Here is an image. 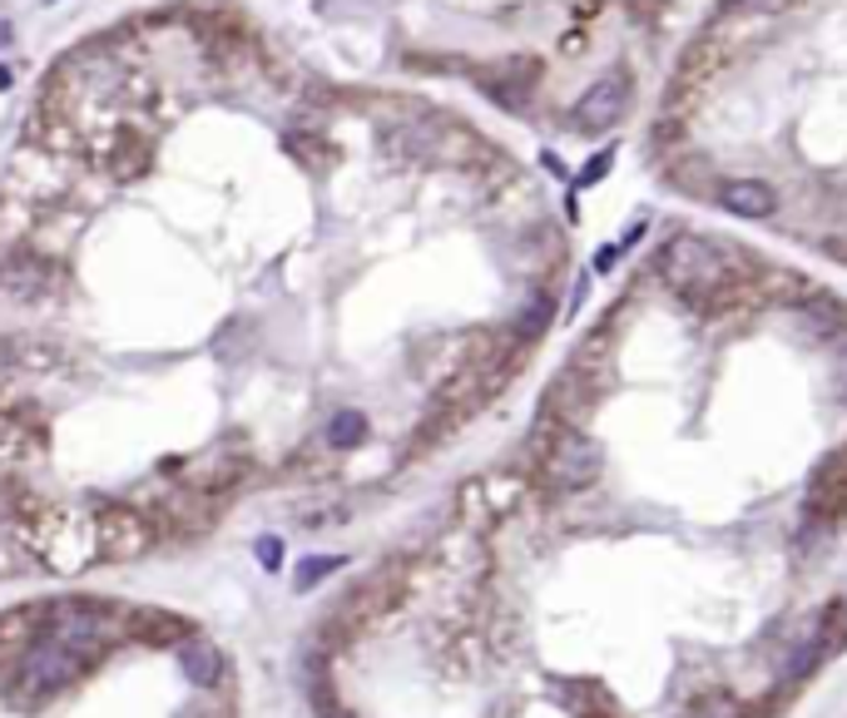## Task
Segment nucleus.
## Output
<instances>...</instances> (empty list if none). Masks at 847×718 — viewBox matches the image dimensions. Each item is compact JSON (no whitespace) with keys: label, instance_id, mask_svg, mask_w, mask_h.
<instances>
[{"label":"nucleus","instance_id":"obj_9","mask_svg":"<svg viewBox=\"0 0 847 718\" xmlns=\"http://www.w3.org/2000/svg\"><path fill=\"white\" fill-rule=\"evenodd\" d=\"M150 164H154V144L134 130H120L114 140H104V150H100V168L114 178H140Z\"/></svg>","mask_w":847,"mask_h":718},{"label":"nucleus","instance_id":"obj_13","mask_svg":"<svg viewBox=\"0 0 847 718\" xmlns=\"http://www.w3.org/2000/svg\"><path fill=\"white\" fill-rule=\"evenodd\" d=\"M363 437H367V417H363V411H337V417L327 421V447H333V451L363 447Z\"/></svg>","mask_w":847,"mask_h":718},{"label":"nucleus","instance_id":"obj_4","mask_svg":"<svg viewBox=\"0 0 847 718\" xmlns=\"http://www.w3.org/2000/svg\"><path fill=\"white\" fill-rule=\"evenodd\" d=\"M600 471H605V451H600L595 437H585V431H575V427L560 431V437L550 441L545 461H540V481L560 495L590 491V485L600 481Z\"/></svg>","mask_w":847,"mask_h":718},{"label":"nucleus","instance_id":"obj_11","mask_svg":"<svg viewBox=\"0 0 847 718\" xmlns=\"http://www.w3.org/2000/svg\"><path fill=\"white\" fill-rule=\"evenodd\" d=\"M718 204L738 218H768L773 208H778V194H773L768 184H758V178H728V184L718 188Z\"/></svg>","mask_w":847,"mask_h":718},{"label":"nucleus","instance_id":"obj_17","mask_svg":"<svg viewBox=\"0 0 847 718\" xmlns=\"http://www.w3.org/2000/svg\"><path fill=\"white\" fill-rule=\"evenodd\" d=\"M545 322H550V298H535V308H525V318H521V337H540Z\"/></svg>","mask_w":847,"mask_h":718},{"label":"nucleus","instance_id":"obj_8","mask_svg":"<svg viewBox=\"0 0 847 718\" xmlns=\"http://www.w3.org/2000/svg\"><path fill=\"white\" fill-rule=\"evenodd\" d=\"M55 283H60L55 263L40 258V253H10V258L0 263V293H6V298H16V302L45 298Z\"/></svg>","mask_w":847,"mask_h":718},{"label":"nucleus","instance_id":"obj_12","mask_svg":"<svg viewBox=\"0 0 847 718\" xmlns=\"http://www.w3.org/2000/svg\"><path fill=\"white\" fill-rule=\"evenodd\" d=\"M40 505L30 501L20 485H0V541H10V535H20L30 525V515H35Z\"/></svg>","mask_w":847,"mask_h":718},{"label":"nucleus","instance_id":"obj_2","mask_svg":"<svg viewBox=\"0 0 847 718\" xmlns=\"http://www.w3.org/2000/svg\"><path fill=\"white\" fill-rule=\"evenodd\" d=\"M660 278L670 283L680 298L708 302V298H724L728 293L734 268H728V253L718 248V243L694 238V234H674L660 248Z\"/></svg>","mask_w":847,"mask_h":718},{"label":"nucleus","instance_id":"obj_18","mask_svg":"<svg viewBox=\"0 0 847 718\" xmlns=\"http://www.w3.org/2000/svg\"><path fill=\"white\" fill-rule=\"evenodd\" d=\"M610 164H615V154H595V160H590L585 168H580V188H590V184H600V178H605L610 174Z\"/></svg>","mask_w":847,"mask_h":718},{"label":"nucleus","instance_id":"obj_22","mask_svg":"<svg viewBox=\"0 0 847 718\" xmlns=\"http://www.w3.org/2000/svg\"><path fill=\"white\" fill-rule=\"evenodd\" d=\"M323 718H353L347 709H323Z\"/></svg>","mask_w":847,"mask_h":718},{"label":"nucleus","instance_id":"obj_5","mask_svg":"<svg viewBox=\"0 0 847 718\" xmlns=\"http://www.w3.org/2000/svg\"><path fill=\"white\" fill-rule=\"evenodd\" d=\"M159 545V521L140 505H100L94 511V551L100 560H144Z\"/></svg>","mask_w":847,"mask_h":718},{"label":"nucleus","instance_id":"obj_3","mask_svg":"<svg viewBox=\"0 0 847 718\" xmlns=\"http://www.w3.org/2000/svg\"><path fill=\"white\" fill-rule=\"evenodd\" d=\"M84 669H90V659H84L80 649H70V644L55 639V635H40L25 649V659H20L16 694L20 699H30V704H40V699H50V694L70 689Z\"/></svg>","mask_w":847,"mask_h":718},{"label":"nucleus","instance_id":"obj_6","mask_svg":"<svg viewBox=\"0 0 847 718\" xmlns=\"http://www.w3.org/2000/svg\"><path fill=\"white\" fill-rule=\"evenodd\" d=\"M624 114H630V75L615 70V75H600L585 94H580L570 120H575L580 134H605V130H615Z\"/></svg>","mask_w":847,"mask_h":718},{"label":"nucleus","instance_id":"obj_23","mask_svg":"<svg viewBox=\"0 0 847 718\" xmlns=\"http://www.w3.org/2000/svg\"><path fill=\"white\" fill-rule=\"evenodd\" d=\"M6 84H10V70H0V90H6Z\"/></svg>","mask_w":847,"mask_h":718},{"label":"nucleus","instance_id":"obj_15","mask_svg":"<svg viewBox=\"0 0 847 718\" xmlns=\"http://www.w3.org/2000/svg\"><path fill=\"white\" fill-rule=\"evenodd\" d=\"M140 639H159V644H184L188 639V625L184 619H174V615H140Z\"/></svg>","mask_w":847,"mask_h":718},{"label":"nucleus","instance_id":"obj_10","mask_svg":"<svg viewBox=\"0 0 847 718\" xmlns=\"http://www.w3.org/2000/svg\"><path fill=\"white\" fill-rule=\"evenodd\" d=\"M178 664H184V679L198 684V689H214V684H224V649H218L208 635H188L184 644H178Z\"/></svg>","mask_w":847,"mask_h":718},{"label":"nucleus","instance_id":"obj_19","mask_svg":"<svg viewBox=\"0 0 847 718\" xmlns=\"http://www.w3.org/2000/svg\"><path fill=\"white\" fill-rule=\"evenodd\" d=\"M253 551H258V565H263V570H278V565H283V541H273V535H263Z\"/></svg>","mask_w":847,"mask_h":718},{"label":"nucleus","instance_id":"obj_21","mask_svg":"<svg viewBox=\"0 0 847 718\" xmlns=\"http://www.w3.org/2000/svg\"><path fill=\"white\" fill-rule=\"evenodd\" d=\"M694 718H738V709H734V699H714L708 709H698Z\"/></svg>","mask_w":847,"mask_h":718},{"label":"nucleus","instance_id":"obj_14","mask_svg":"<svg viewBox=\"0 0 847 718\" xmlns=\"http://www.w3.org/2000/svg\"><path fill=\"white\" fill-rule=\"evenodd\" d=\"M25 570H35V551H30L25 531L10 535V541H0V579H16L25 575Z\"/></svg>","mask_w":847,"mask_h":718},{"label":"nucleus","instance_id":"obj_1","mask_svg":"<svg viewBox=\"0 0 847 718\" xmlns=\"http://www.w3.org/2000/svg\"><path fill=\"white\" fill-rule=\"evenodd\" d=\"M25 541L35 551L40 570H55V575H75V570L94 565V515L75 511V505H40L25 525Z\"/></svg>","mask_w":847,"mask_h":718},{"label":"nucleus","instance_id":"obj_20","mask_svg":"<svg viewBox=\"0 0 847 718\" xmlns=\"http://www.w3.org/2000/svg\"><path fill=\"white\" fill-rule=\"evenodd\" d=\"M620 253H624V243H605V248L595 253V273H610V268H615Z\"/></svg>","mask_w":847,"mask_h":718},{"label":"nucleus","instance_id":"obj_16","mask_svg":"<svg viewBox=\"0 0 847 718\" xmlns=\"http://www.w3.org/2000/svg\"><path fill=\"white\" fill-rule=\"evenodd\" d=\"M337 565H343V560H333V555H327V560H303V565H298V589H313L317 579L333 575Z\"/></svg>","mask_w":847,"mask_h":718},{"label":"nucleus","instance_id":"obj_7","mask_svg":"<svg viewBox=\"0 0 847 718\" xmlns=\"http://www.w3.org/2000/svg\"><path fill=\"white\" fill-rule=\"evenodd\" d=\"M803 511L808 521H823V525H838L847 515V451L828 457L808 481V495H803Z\"/></svg>","mask_w":847,"mask_h":718}]
</instances>
